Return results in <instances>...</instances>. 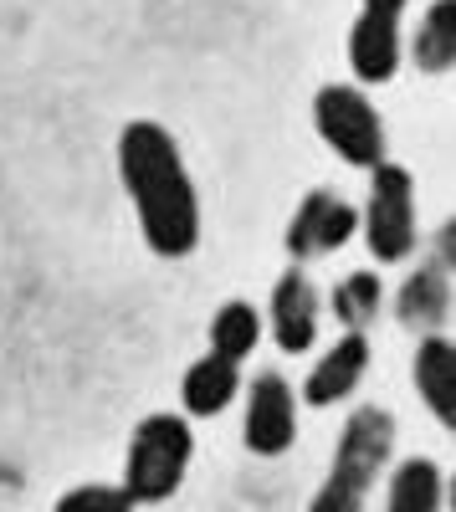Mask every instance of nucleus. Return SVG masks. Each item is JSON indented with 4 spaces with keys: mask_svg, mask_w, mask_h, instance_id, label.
<instances>
[{
    "mask_svg": "<svg viewBox=\"0 0 456 512\" xmlns=\"http://www.w3.org/2000/svg\"><path fill=\"white\" fill-rule=\"evenodd\" d=\"M118 180L134 205L139 236L164 262H185L200 246V190L175 134L154 118H134L118 134Z\"/></svg>",
    "mask_w": 456,
    "mask_h": 512,
    "instance_id": "1",
    "label": "nucleus"
},
{
    "mask_svg": "<svg viewBox=\"0 0 456 512\" xmlns=\"http://www.w3.org/2000/svg\"><path fill=\"white\" fill-rule=\"evenodd\" d=\"M395 456V415L385 405H359L334 446V466H328L323 487L313 492L308 512H364L375 482Z\"/></svg>",
    "mask_w": 456,
    "mask_h": 512,
    "instance_id": "2",
    "label": "nucleus"
},
{
    "mask_svg": "<svg viewBox=\"0 0 456 512\" xmlns=\"http://www.w3.org/2000/svg\"><path fill=\"white\" fill-rule=\"evenodd\" d=\"M195 461V431L190 420L175 410H154L134 425L129 451H123V492H129L139 507L149 502H170Z\"/></svg>",
    "mask_w": 456,
    "mask_h": 512,
    "instance_id": "3",
    "label": "nucleus"
},
{
    "mask_svg": "<svg viewBox=\"0 0 456 512\" xmlns=\"http://www.w3.org/2000/svg\"><path fill=\"white\" fill-rule=\"evenodd\" d=\"M359 236L369 256H380L385 267L416 256L421 246V221H416V180L395 159H380L369 169V200L359 210Z\"/></svg>",
    "mask_w": 456,
    "mask_h": 512,
    "instance_id": "4",
    "label": "nucleus"
},
{
    "mask_svg": "<svg viewBox=\"0 0 456 512\" xmlns=\"http://www.w3.org/2000/svg\"><path fill=\"white\" fill-rule=\"evenodd\" d=\"M313 128H318V139L354 169H375L385 159V118L359 88H344V82L318 88Z\"/></svg>",
    "mask_w": 456,
    "mask_h": 512,
    "instance_id": "5",
    "label": "nucleus"
},
{
    "mask_svg": "<svg viewBox=\"0 0 456 512\" xmlns=\"http://www.w3.org/2000/svg\"><path fill=\"white\" fill-rule=\"evenodd\" d=\"M298 441V395L277 369H262L246 384V410H241V446L252 456H282Z\"/></svg>",
    "mask_w": 456,
    "mask_h": 512,
    "instance_id": "6",
    "label": "nucleus"
},
{
    "mask_svg": "<svg viewBox=\"0 0 456 512\" xmlns=\"http://www.w3.org/2000/svg\"><path fill=\"white\" fill-rule=\"evenodd\" d=\"M354 236H359V210L334 190H308L293 210V221H287L282 246L293 256V267H303V262H318V256L344 251Z\"/></svg>",
    "mask_w": 456,
    "mask_h": 512,
    "instance_id": "7",
    "label": "nucleus"
},
{
    "mask_svg": "<svg viewBox=\"0 0 456 512\" xmlns=\"http://www.w3.org/2000/svg\"><path fill=\"white\" fill-rule=\"evenodd\" d=\"M451 267H456V256H451V226H441L436 236V256H426V262L405 277L400 297H395V318L410 328V333H441L446 313H451Z\"/></svg>",
    "mask_w": 456,
    "mask_h": 512,
    "instance_id": "8",
    "label": "nucleus"
},
{
    "mask_svg": "<svg viewBox=\"0 0 456 512\" xmlns=\"http://www.w3.org/2000/svg\"><path fill=\"white\" fill-rule=\"evenodd\" d=\"M318 318H323L318 287L308 282L303 267H287L272 282V297H267V328L277 338V349L282 354H308L313 338H318Z\"/></svg>",
    "mask_w": 456,
    "mask_h": 512,
    "instance_id": "9",
    "label": "nucleus"
},
{
    "mask_svg": "<svg viewBox=\"0 0 456 512\" xmlns=\"http://www.w3.org/2000/svg\"><path fill=\"white\" fill-rule=\"evenodd\" d=\"M349 67L364 88H380L400 72V57H405V36H400V21L395 16H375V11H359L354 26H349Z\"/></svg>",
    "mask_w": 456,
    "mask_h": 512,
    "instance_id": "10",
    "label": "nucleus"
},
{
    "mask_svg": "<svg viewBox=\"0 0 456 512\" xmlns=\"http://www.w3.org/2000/svg\"><path fill=\"white\" fill-rule=\"evenodd\" d=\"M364 369H369V338H364V333L334 338V349L318 354V364H313L308 379H303V405H313V410L344 405V400L359 390Z\"/></svg>",
    "mask_w": 456,
    "mask_h": 512,
    "instance_id": "11",
    "label": "nucleus"
},
{
    "mask_svg": "<svg viewBox=\"0 0 456 512\" xmlns=\"http://www.w3.org/2000/svg\"><path fill=\"white\" fill-rule=\"evenodd\" d=\"M410 379H416V395L426 405V415L436 425H456V344L446 333H426L410 359Z\"/></svg>",
    "mask_w": 456,
    "mask_h": 512,
    "instance_id": "12",
    "label": "nucleus"
},
{
    "mask_svg": "<svg viewBox=\"0 0 456 512\" xmlns=\"http://www.w3.org/2000/svg\"><path fill=\"white\" fill-rule=\"evenodd\" d=\"M236 395H241V364H231L221 354H200L180 379V405L195 420L221 415L226 405H236Z\"/></svg>",
    "mask_w": 456,
    "mask_h": 512,
    "instance_id": "13",
    "label": "nucleus"
},
{
    "mask_svg": "<svg viewBox=\"0 0 456 512\" xmlns=\"http://www.w3.org/2000/svg\"><path fill=\"white\" fill-rule=\"evenodd\" d=\"M446 507V477L431 456H405L395 461L390 487H385V512H441Z\"/></svg>",
    "mask_w": 456,
    "mask_h": 512,
    "instance_id": "14",
    "label": "nucleus"
},
{
    "mask_svg": "<svg viewBox=\"0 0 456 512\" xmlns=\"http://www.w3.org/2000/svg\"><path fill=\"white\" fill-rule=\"evenodd\" d=\"M410 57L426 77H441L456 67V0H431L426 21L410 36Z\"/></svg>",
    "mask_w": 456,
    "mask_h": 512,
    "instance_id": "15",
    "label": "nucleus"
},
{
    "mask_svg": "<svg viewBox=\"0 0 456 512\" xmlns=\"http://www.w3.org/2000/svg\"><path fill=\"white\" fill-rule=\"evenodd\" d=\"M257 344H262V313L252 303L236 297V303H221L211 313V354H221L231 364H246L257 354Z\"/></svg>",
    "mask_w": 456,
    "mask_h": 512,
    "instance_id": "16",
    "label": "nucleus"
},
{
    "mask_svg": "<svg viewBox=\"0 0 456 512\" xmlns=\"http://www.w3.org/2000/svg\"><path fill=\"white\" fill-rule=\"evenodd\" d=\"M328 308H334L344 333H364L385 313V282L375 272H349L334 292H328Z\"/></svg>",
    "mask_w": 456,
    "mask_h": 512,
    "instance_id": "17",
    "label": "nucleus"
},
{
    "mask_svg": "<svg viewBox=\"0 0 456 512\" xmlns=\"http://www.w3.org/2000/svg\"><path fill=\"white\" fill-rule=\"evenodd\" d=\"M139 502L123 492V482H77L57 497L52 512H134Z\"/></svg>",
    "mask_w": 456,
    "mask_h": 512,
    "instance_id": "18",
    "label": "nucleus"
},
{
    "mask_svg": "<svg viewBox=\"0 0 456 512\" xmlns=\"http://www.w3.org/2000/svg\"><path fill=\"white\" fill-rule=\"evenodd\" d=\"M410 6V0H364V11H375V16H395L400 21V11Z\"/></svg>",
    "mask_w": 456,
    "mask_h": 512,
    "instance_id": "19",
    "label": "nucleus"
}]
</instances>
